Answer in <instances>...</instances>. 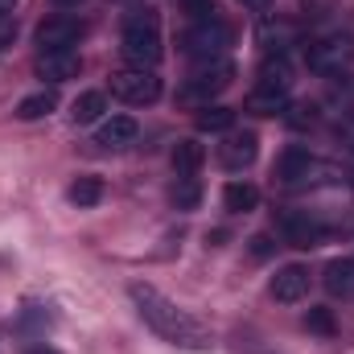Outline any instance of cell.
Instances as JSON below:
<instances>
[{"label": "cell", "instance_id": "603a6c76", "mask_svg": "<svg viewBox=\"0 0 354 354\" xmlns=\"http://www.w3.org/2000/svg\"><path fill=\"white\" fill-rule=\"evenodd\" d=\"M103 111H107V95H103V91H83V95L75 99V111H71V115H75V124H95Z\"/></svg>", "mask_w": 354, "mask_h": 354}, {"label": "cell", "instance_id": "8fae6325", "mask_svg": "<svg viewBox=\"0 0 354 354\" xmlns=\"http://www.w3.org/2000/svg\"><path fill=\"white\" fill-rule=\"evenodd\" d=\"M33 71H37V79H41V83L58 87V83H71V79H79V71H83V58H79L75 50H58V54H37Z\"/></svg>", "mask_w": 354, "mask_h": 354}, {"label": "cell", "instance_id": "d6986e66", "mask_svg": "<svg viewBox=\"0 0 354 354\" xmlns=\"http://www.w3.org/2000/svg\"><path fill=\"white\" fill-rule=\"evenodd\" d=\"M223 206H227L231 214H252V210L260 206V189H256L252 181H227V189H223Z\"/></svg>", "mask_w": 354, "mask_h": 354}, {"label": "cell", "instance_id": "6da1fadb", "mask_svg": "<svg viewBox=\"0 0 354 354\" xmlns=\"http://www.w3.org/2000/svg\"><path fill=\"white\" fill-rule=\"evenodd\" d=\"M128 297H132L140 322L157 338H165L169 346H181V351H210L214 346L210 334H206V326L198 317H189L177 301H169L161 288H153V284H128Z\"/></svg>", "mask_w": 354, "mask_h": 354}, {"label": "cell", "instance_id": "f1b7e54d", "mask_svg": "<svg viewBox=\"0 0 354 354\" xmlns=\"http://www.w3.org/2000/svg\"><path fill=\"white\" fill-rule=\"evenodd\" d=\"M17 41V17L8 12V17H0V50H8Z\"/></svg>", "mask_w": 354, "mask_h": 354}, {"label": "cell", "instance_id": "5bb4252c", "mask_svg": "<svg viewBox=\"0 0 354 354\" xmlns=\"http://www.w3.org/2000/svg\"><path fill=\"white\" fill-rule=\"evenodd\" d=\"M297 25L292 21H280V17H268L260 21V29H256V41H260V50L264 54H288L292 46H297Z\"/></svg>", "mask_w": 354, "mask_h": 354}, {"label": "cell", "instance_id": "277c9868", "mask_svg": "<svg viewBox=\"0 0 354 354\" xmlns=\"http://www.w3.org/2000/svg\"><path fill=\"white\" fill-rule=\"evenodd\" d=\"M354 62V37L351 33H322L305 46V66L322 79H334L342 75Z\"/></svg>", "mask_w": 354, "mask_h": 354}, {"label": "cell", "instance_id": "d4e9b609", "mask_svg": "<svg viewBox=\"0 0 354 354\" xmlns=\"http://www.w3.org/2000/svg\"><path fill=\"white\" fill-rule=\"evenodd\" d=\"M305 330H313V334H322V338H334V334H338L334 309H326V305H309V313H305Z\"/></svg>", "mask_w": 354, "mask_h": 354}, {"label": "cell", "instance_id": "ffe728a7", "mask_svg": "<svg viewBox=\"0 0 354 354\" xmlns=\"http://www.w3.org/2000/svg\"><path fill=\"white\" fill-rule=\"evenodd\" d=\"M66 198H71V206H79V210H91V206H99L103 202V181L99 177H75L71 181V189H66Z\"/></svg>", "mask_w": 354, "mask_h": 354}, {"label": "cell", "instance_id": "1f68e13d", "mask_svg": "<svg viewBox=\"0 0 354 354\" xmlns=\"http://www.w3.org/2000/svg\"><path fill=\"white\" fill-rule=\"evenodd\" d=\"M12 8H17V0H0V17H8Z\"/></svg>", "mask_w": 354, "mask_h": 354}, {"label": "cell", "instance_id": "ba28073f", "mask_svg": "<svg viewBox=\"0 0 354 354\" xmlns=\"http://www.w3.org/2000/svg\"><path fill=\"white\" fill-rule=\"evenodd\" d=\"M83 37V21L79 17H46L33 29V41L41 54H58V50H75Z\"/></svg>", "mask_w": 354, "mask_h": 354}, {"label": "cell", "instance_id": "cb8c5ba5", "mask_svg": "<svg viewBox=\"0 0 354 354\" xmlns=\"http://www.w3.org/2000/svg\"><path fill=\"white\" fill-rule=\"evenodd\" d=\"M317 111H322V107L305 99V103H288L280 115H284V124H288L292 132H305V128H313V124H317Z\"/></svg>", "mask_w": 354, "mask_h": 354}, {"label": "cell", "instance_id": "d590c367", "mask_svg": "<svg viewBox=\"0 0 354 354\" xmlns=\"http://www.w3.org/2000/svg\"><path fill=\"white\" fill-rule=\"evenodd\" d=\"M351 165H354V149H351Z\"/></svg>", "mask_w": 354, "mask_h": 354}, {"label": "cell", "instance_id": "e575fe53", "mask_svg": "<svg viewBox=\"0 0 354 354\" xmlns=\"http://www.w3.org/2000/svg\"><path fill=\"white\" fill-rule=\"evenodd\" d=\"M120 4H140V0H120Z\"/></svg>", "mask_w": 354, "mask_h": 354}, {"label": "cell", "instance_id": "2e32d148", "mask_svg": "<svg viewBox=\"0 0 354 354\" xmlns=\"http://www.w3.org/2000/svg\"><path fill=\"white\" fill-rule=\"evenodd\" d=\"M194 128H198L202 136H227V132L235 128V107L206 103V107H198V115H194Z\"/></svg>", "mask_w": 354, "mask_h": 354}, {"label": "cell", "instance_id": "83f0119b", "mask_svg": "<svg viewBox=\"0 0 354 354\" xmlns=\"http://www.w3.org/2000/svg\"><path fill=\"white\" fill-rule=\"evenodd\" d=\"M248 243H252V256H256V260H268V256L276 252V243H272V235H252Z\"/></svg>", "mask_w": 354, "mask_h": 354}, {"label": "cell", "instance_id": "44dd1931", "mask_svg": "<svg viewBox=\"0 0 354 354\" xmlns=\"http://www.w3.org/2000/svg\"><path fill=\"white\" fill-rule=\"evenodd\" d=\"M54 107H58V95H54V91H33V95H25V99L17 103V120H25V124H29V120H46Z\"/></svg>", "mask_w": 354, "mask_h": 354}, {"label": "cell", "instance_id": "9a60e30c", "mask_svg": "<svg viewBox=\"0 0 354 354\" xmlns=\"http://www.w3.org/2000/svg\"><path fill=\"white\" fill-rule=\"evenodd\" d=\"M326 292L338 297V301H354V260L342 256V260H330L326 264V276H322Z\"/></svg>", "mask_w": 354, "mask_h": 354}, {"label": "cell", "instance_id": "4dcf8cb0", "mask_svg": "<svg viewBox=\"0 0 354 354\" xmlns=\"http://www.w3.org/2000/svg\"><path fill=\"white\" fill-rule=\"evenodd\" d=\"M239 4H243V8H252V12H268L276 0H239Z\"/></svg>", "mask_w": 354, "mask_h": 354}, {"label": "cell", "instance_id": "8992f818", "mask_svg": "<svg viewBox=\"0 0 354 354\" xmlns=\"http://www.w3.org/2000/svg\"><path fill=\"white\" fill-rule=\"evenodd\" d=\"M227 46H231V29L210 17V21H194L185 33H181V54L194 58V62H214V58H227Z\"/></svg>", "mask_w": 354, "mask_h": 354}, {"label": "cell", "instance_id": "30bf717a", "mask_svg": "<svg viewBox=\"0 0 354 354\" xmlns=\"http://www.w3.org/2000/svg\"><path fill=\"white\" fill-rule=\"evenodd\" d=\"M317 174H326V165L309 153V149H301V145H288L280 157H276V177L284 181V185H301V181H317Z\"/></svg>", "mask_w": 354, "mask_h": 354}, {"label": "cell", "instance_id": "5b68a950", "mask_svg": "<svg viewBox=\"0 0 354 354\" xmlns=\"http://www.w3.org/2000/svg\"><path fill=\"white\" fill-rule=\"evenodd\" d=\"M276 235L288 243V248H301V252H313L330 239V227L313 214V210H297V206H284L276 210Z\"/></svg>", "mask_w": 354, "mask_h": 354}, {"label": "cell", "instance_id": "7c38bea8", "mask_svg": "<svg viewBox=\"0 0 354 354\" xmlns=\"http://www.w3.org/2000/svg\"><path fill=\"white\" fill-rule=\"evenodd\" d=\"M272 297L280 301V305H297V301H305L309 297V268L305 264H284L276 268V276H272Z\"/></svg>", "mask_w": 354, "mask_h": 354}, {"label": "cell", "instance_id": "ac0fdd59", "mask_svg": "<svg viewBox=\"0 0 354 354\" xmlns=\"http://www.w3.org/2000/svg\"><path fill=\"white\" fill-rule=\"evenodd\" d=\"M169 161H174L177 177H194L202 169V161H206V145H198V140H177L174 153H169Z\"/></svg>", "mask_w": 354, "mask_h": 354}, {"label": "cell", "instance_id": "7402d4cb", "mask_svg": "<svg viewBox=\"0 0 354 354\" xmlns=\"http://www.w3.org/2000/svg\"><path fill=\"white\" fill-rule=\"evenodd\" d=\"M169 202H174L181 214L198 210V206H202V181H198V177H177L174 185H169Z\"/></svg>", "mask_w": 354, "mask_h": 354}, {"label": "cell", "instance_id": "e0dca14e", "mask_svg": "<svg viewBox=\"0 0 354 354\" xmlns=\"http://www.w3.org/2000/svg\"><path fill=\"white\" fill-rule=\"evenodd\" d=\"M136 136H140V128H136L132 115H111V120L99 128L95 145H103V149H128V145H136Z\"/></svg>", "mask_w": 354, "mask_h": 354}, {"label": "cell", "instance_id": "d6a6232c", "mask_svg": "<svg viewBox=\"0 0 354 354\" xmlns=\"http://www.w3.org/2000/svg\"><path fill=\"white\" fill-rule=\"evenodd\" d=\"M54 4H58V8H79L83 0H54Z\"/></svg>", "mask_w": 354, "mask_h": 354}, {"label": "cell", "instance_id": "7a4b0ae2", "mask_svg": "<svg viewBox=\"0 0 354 354\" xmlns=\"http://www.w3.org/2000/svg\"><path fill=\"white\" fill-rule=\"evenodd\" d=\"M120 54L128 66L136 71H157L165 46H161V17L153 4H132L124 12V37H120Z\"/></svg>", "mask_w": 354, "mask_h": 354}, {"label": "cell", "instance_id": "f546056e", "mask_svg": "<svg viewBox=\"0 0 354 354\" xmlns=\"http://www.w3.org/2000/svg\"><path fill=\"white\" fill-rule=\"evenodd\" d=\"M338 140H342L346 149H354V115H346V120L338 124Z\"/></svg>", "mask_w": 354, "mask_h": 354}, {"label": "cell", "instance_id": "836d02e7", "mask_svg": "<svg viewBox=\"0 0 354 354\" xmlns=\"http://www.w3.org/2000/svg\"><path fill=\"white\" fill-rule=\"evenodd\" d=\"M29 354H58V351H50V346H33Z\"/></svg>", "mask_w": 354, "mask_h": 354}, {"label": "cell", "instance_id": "9c48e42d", "mask_svg": "<svg viewBox=\"0 0 354 354\" xmlns=\"http://www.w3.org/2000/svg\"><path fill=\"white\" fill-rule=\"evenodd\" d=\"M256 157H260V136L256 132H227L223 136V145H218V161H223V169H231V174H243V169H252L256 165Z\"/></svg>", "mask_w": 354, "mask_h": 354}, {"label": "cell", "instance_id": "4fadbf2b", "mask_svg": "<svg viewBox=\"0 0 354 354\" xmlns=\"http://www.w3.org/2000/svg\"><path fill=\"white\" fill-rule=\"evenodd\" d=\"M292 83H297V71H292L288 54H264V62H260V79H256V91L288 95Z\"/></svg>", "mask_w": 354, "mask_h": 354}, {"label": "cell", "instance_id": "3957f363", "mask_svg": "<svg viewBox=\"0 0 354 354\" xmlns=\"http://www.w3.org/2000/svg\"><path fill=\"white\" fill-rule=\"evenodd\" d=\"M231 79H235V62H231V58L194 62L189 79L177 87V103H185V107H206V103H214L223 91L231 87Z\"/></svg>", "mask_w": 354, "mask_h": 354}, {"label": "cell", "instance_id": "484cf974", "mask_svg": "<svg viewBox=\"0 0 354 354\" xmlns=\"http://www.w3.org/2000/svg\"><path fill=\"white\" fill-rule=\"evenodd\" d=\"M284 107H288V95H272V91H252L248 95V111H256V115H276Z\"/></svg>", "mask_w": 354, "mask_h": 354}, {"label": "cell", "instance_id": "4316f807", "mask_svg": "<svg viewBox=\"0 0 354 354\" xmlns=\"http://www.w3.org/2000/svg\"><path fill=\"white\" fill-rule=\"evenodd\" d=\"M185 12L194 21H210L214 17V0H185Z\"/></svg>", "mask_w": 354, "mask_h": 354}, {"label": "cell", "instance_id": "52a82bcc", "mask_svg": "<svg viewBox=\"0 0 354 354\" xmlns=\"http://www.w3.org/2000/svg\"><path fill=\"white\" fill-rule=\"evenodd\" d=\"M111 95H115L120 103L149 107V103L161 99V75H157V71H136V66L115 71V75H111Z\"/></svg>", "mask_w": 354, "mask_h": 354}]
</instances>
